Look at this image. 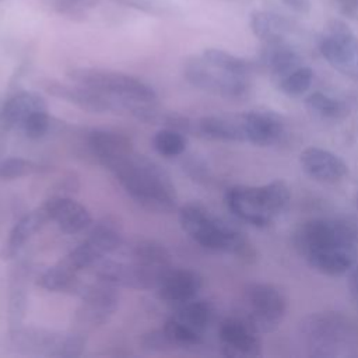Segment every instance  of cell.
I'll use <instances>...</instances> for the list:
<instances>
[{
    "mask_svg": "<svg viewBox=\"0 0 358 358\" xmlns=\"http://www.w3.org/2000/svg\"><path fill=\"white\" fill-rule=\"evenodd\" d=\"M294 245L310 268L340 277L358 264V238L345 222L331 218H310L294 235Z\"/></svg>",
    "mask_w": 358,
    "mask_h": 358,
    "instance_id": "obj_1",
    "label": "cell"
},
{
    "mask_svg": "<svg viewBox=\"0 0 358 358\" xmlns=\"http://www.w3.org/2000/svg\"><path fill=\"white\" fill-rule=\"evenodd\" d=\"M109 172L143 208L155 213H171L176 208L178 194L169 173L136 150Z\"/></svg>",
    "mask_w": 358,
    "mask_h": 358,
    "instance_id": "obj_2",
    "label": "cell"
},
{
    "mask_svg": "<svg viewBox=\"0 0 358 358\" xmlns=\"http://www.w3.org/2000/svg\"><path fill=\"white\" fill-rule=\"evenodd\" d=\"M182 229L200 246L213 250L231 253L241 259H255V249L248 239L228 222L214 215L200 203H187L179 208Z\"/></svg>",
    "mask_w": 358,
    "mask_h": 358,
    "instance_id": "obj_3",
    "label": "cell"
},
{
    "mask_svg": "<svg viewBox=\"0 0 358 358\" xmlns=\"http://www.w3.org/2000/svg\"><path fill=\"white\" fill-rule=\"evenodd\" d=\"M87 338V334L74 329L60 333L45 327L21 324L18 327H8L7 333L0 337V348L6 354L73 358L84 354Z\"/></svg>",
    "mask_w": 358,
    "mask_h": 358,
    "instance_id": "obj_4",
    "label": "cell"
},
{
    "mask_svg": "<svg viewBox=\"0 0 358 358\" xmlns=\"http://www.w3.org/2000/svg\"><path fill=\"white\" fill-rule=\"evenodd\" d=\"M66 76L73 83L92 88L110 98L113 112H126L131 116L138 105L158 102L154 88L131 74L98 67H70Z\"/></svg>",
    "mask_w": 358,
    "mask_h": 358,
    "instance_id": "obj_5",
    "label": "cell"
},
{
    "mask_svg": "<svg viewBox=\"0 0 358 358\" xmlns=\"http://www.w3.org/2000/svg\"><path fill=\"white\" fill-rule=\"evenodd\" d=\"M291 190L282 179L262 186H234L225 193L228 210L253 227H268L289 204Z\"/></svg>",
    "mask_w": 358,
    "mask_h": 358,
    "instance_id": "obj_6",
    "label": "cell"
},
{
    "mask_svg": "<svg viewBox=\"0 0 358 358\" xmlns=\"http://www.w3.org/2000/svg\"><path fill=\"white\" fill-rule=\"evenodd\" d=\"M301 333L310 355H345L351 344V326L338 312L312 313L301 323Z\"/></svg>",
    "mask_w": 358,
    "mask_h": 358,
    "instance_id": "obj_7",
    "label": "cell"
},
{
    "mask_svg": "<svg viewBox=\"0 0 358 358\" xmlns=\"http://www.w3.org/2000/svg\"><path fill=\"white\" fill-rule=\"evenodd\" d=\"M185 80L208 94H214L227 99H245L250 92L249 77L232 74L203 57V55H192L182 64Z\"/></svg>",
    "mask_w": 358,
    "mask_h": 358,
    "instance_id": "obj_8",
    "label": "cell"
},
{
    "mask_svg": "<svg viewBox=\"0 0 358 358\" xmlns=\"http://www.w3.org/2000/svg\"><path fill=\"white\" fill-rule=\"evenodd\" d=\"M123 245V235L119 224L113 218L99 220L88 236L70 250L57 263L71 273L78 274L80 271L92 267L101 259L117 252Z\"/></svg>",
    "mask_w": 358,
    "mask_h": 358,
    "instance_id": "obj_9",
    "label": "cell"
},
{
    "mask_svg": "<svg viewBox=\"0 0 358 358\" xmlns=\"http://www.w3.org/2000/svg\"><path fill=\"white\" fill-rule=\"evenodd\" d=\"M80 308L74 317V330L88 336L94 329L105 324L119 306L117 287L98 280L91 284H83L78 294Z\"/></svg>",
    "mask_w": 358,
    "mask_h": 358,
    "instance_id": "obj_10",
    "label": "cell"
},
{
    "mask_svg": "<svg viewBox=\"0 0 358 358\" xmlns=\"http://www.w3.org/2000/svg\"><path fill=\"white\" fill-rule=\"evenodd\" d=\"M323 59L345 77L358 80V38L341 20L327 22L319 42Z\"/></svg>",
    "mask_w": 358,
    "mask_h": 358,
    "instance_id": "obj_11",
    "label": "cell"
},
{
    "mask_svg": "<svg viewBox=\"0 0 358 358\" xmlns=\"http://www.w3.org/2000/svg\"><path fill=\"white\" fill-rule=\"evenodd\" d=\"M246 320L260 333L277 329L287 312V298L280 288L268 282H253L245 289Z\"/></svg>",
    "mask_w": 358,
    "mask_h": 358,
    "instance_id": "obj_12",
    "label": "cell"
},
{
    "mask_svg": "<svg viewBox=\"0 0 358 358\" xmlns=\"http://www.w3.org/2000/svg\"><path fill=\"white\" fill-rule=\"evenodd\" d=\"M95 277L115 287L131 289L157 288L165 271L144 266L134 260H115L108 256L92 266Z\"/></svg>",
    "mask_w": 358,
    "mask_h": 358,
    "instance_id": "obj_13",
    "label": "cell"
},
{
    "mask_svg": "<svg viewBox=\"0 0 358 358\" xmlns=\"http://www.w3.org/2000/svg\"><path fill=\"white\" fill-rule=\"evenodd\" d=\"M218 340L222 354L228 358H253L262 354L259 331L246 319H224L218 327Z\"/></svg>",
    "mask_w": 358,
    "mask_h": 358,
    "instance_id": "obj_14",
    "label": "cell"
},
{
    "mask_svg": "<svg viewBox=\"0 0 358 358\" xmlns=\"http://www.w3.org/2000/svg\"><path fill=\"white\" fill-rule=\"evenodd\" d=\"M38 84L50 96L66 101L85 112L105 113L113 110V102L110 98L85 85L77 83L66 84L52 78H43Z\"/></svg>",
    "mask_w": 358,
    "mask_h": 358,
    "instance_id": "obj_15",
    "label": "cell"
},
{
    "mask_svg": "<svg viewBox=\"0 0 358 358\" xmlns=\"http://www.w3.org/2000/svg\"><path fill=\"white\" fill-rule=\"evenodd\" d=\"M245 141L268 147L280 141L285 131L284 119L271 109H255L241 115Z\"/></svg>",
    "mask_w": 358,
    "mask_h": 358,
    "instance_id": "obj_16",
    "label": "cell"
},
{
    "mask_svg": "<svg viewBox=\"0 0 358 358\" xmlns=\"http://www.w3.org/2000/svg\"><path fill=\"white\" fill-rule=\"evenodd\" d=\"M203 285L201 275L192 268L171 267L157 285L158 298L173 305H182L197 296Z\"/></svg>",
    "mask_w": 358,
    "mask_h": 358,
    "instance_id": "obj_17",
    "label": "cell"
},
{
    "mask_svg": "<svg viewBox=\"0 0 358 358\" xmlns=\"http://www.w3.org/2000/svg\"><path fill=\"white\" fill-rule=\"evenodd\" d=\"M87 145L95 159L108 171L134 151L127 136L103 129L91 130L87 136Z\"/></svg>",
    "mask_w": 358,
    "mask_h": 358,
    "instance_id": "obj_18",
    "label": "cell"
},
{
    "mask_svg": "<svg viewBox=\"0 0 358 358\" xmlns=\"http://www.w3.org/2000/svg\"><path fill=\"white\" fill-rule=\"evenodd\" d=\"M43 204L49 213L50 222H55L64 234H78L92 222L88 208L71 197L56 194L46 199Z\"/></svg>",
    "mask_w": 358,
    "mask_h": 358,
    "instance_id": "obj_19",
    "label": "cell"
},
{
    "mask_svg": "<svg viewBox=\"0 0 358 358\" xmlns=\"http://www.w3.org/2000/svg\"><path fill=\"white\" fill-rule=\"evenodd\" d=\"M299 164L308 176L323 183L338 182L348 173L347 164L338 155L319 147L305 148L299 154Z\"/></svg>",
    "mask_w": 358,
    "mask_h": 358,
    "instance_id": "obj_20",
    "label": "cell"
},
{
    "mask_svg": "<svg viewBox=\"0 0 358 358\" xmlns=\"http://www.w3.org/2000/svg\"><path fill=\"white\" fill-rule=\"evenodd\" d=\"M49 221H50V217L43 203L36 208L24 214L11 228L0 250V257L4 260H11L17 257L20 252L24 249V246L27 245V242H29V239L38 231H41Z\"/></svg>",
    "mask_w": 358,
    "mask_h": 358,
    "instance_id": "obj_21",
    "label": "cell"
},
{
    "mask_svg": "<svg viewBox=\"0 0 358 358\" xmlns=\"http://www.w3.org/2000/svg\"><path fill=\"white\" fill-rule=\"evenodd\" d=\"M43 108H48V103L39 92L17 91L11 94L0 109V134L6 136L18 129L29 113Z\"/></svg>",
    "mask_w": 358,
    "mask_h": 358,
    "instance_id": "obj_22",
    "label": "cell"
},
{
    "mask_svg": "<svg viewBox=\"0 0 358 358\" xmlns=\"http://www.w3.org/2000/svg\"><path fill=\"white\" fill-rule=\"evenodd\" d=\"M192 134L208 140L220 141H245L241 115L236 116H201L193 119Z\"/></svg>",
    "mask_w": 358,
    "mask_h": 358,
    "instance_id": "obj_23",
    "label": "cell"
},
{
    "mask_svg": "<svg viewBox=\"0 0 358 358\" xmlns=\"http://www.w3.org/2000/svg\"><path fill=\"white\" fill-rule=\"evenodd\" d=\"M29 267L24 262L15 263L10 273L8 282V305L7 322L8 327H18L22 324L28 306V281Z\"/></svg>",
    "mask_w": 358,
    "mask_h": 358,
    "instance_id": "obj_24",
    "label": "cell"
},
{
    "mask_svg": "<svg viewBox=\"0 0 358 358\" xmlns=\"http://www.w3.org/2000/svg\"><path fill=\"white\" fill-rule=\"evenodd\" d=\"M259 63L270 73L273 81H277L294 69L299 67L302 64V59L292 46L282 41L264 43L259 56Z\"/></svg>",
    "mask_w": 358,
    "mask_h": 358,
    "instance_id": "obj_25",
    "label": "cell"
},
{
    "mask_svg": "<svg viewBox=\"0 0 358 358\" xmlns=\"http://www.w3.org/2000/svg\"><path fill=\"white\" fill-rule=\"evenodd\" d=\"M124 257L141 263L144 266L166 271L172 267V257L169 250L159 242L152 239H137L129 246H124Z\"/></svg>",
    "mask_w": 358,
    "mask_h": 358,
    "instance_id": "obj_26",
    "label": "cell"
},
{
    "mask_svg": "<svg viewBox=\"0 0 358 358\" xmlns=\"http://www.w3.org/2000/svg\"><path fill=\"white\" fill-rule=\"evenodd\" d=\"M249 24L253 35L263 43L282 42L291 32V22L273 11L255 10L250 14Z\"/></svg>",
    "mask_w": 358,
    "mask_h": 358,
    "instance_id": "obj_27",
    "label": "cell"
},
{
    "mask_svg": "<svg viewBox=\"0 0 358 358\" xmlns=\"http://www.w3.org/2000/svg\"><path fill=\"white\" fill-rule=\"evenodd\" d=\"M38 285L49 292H62V294H78L81 282L78 274L69 271L62 267L59 263L46 268L38 277Z\"/></svg>",
    "mask_w": 358,
    "mask_h": 358,
    "instance_id": "obj_28",
    "label": "cell"
},
{
    "mask_svg": "<svg viewBox=\"0 0 358 358\" xmlns=\"http://www.w3.org/2000/svg\"><path fill=\"white\" fill-rule=\"evenodd\" d=\"M173 316L203 334L214 319V308L208 301L194 298L178 305Z\"/></svg>",
    "mask_w": 358,
    "mask_h": 358,
    "instance_id": "obj_29",
    "label": "cell"
},
{
    "mask_svg": "<svg viewBox=\"0 0 358 358\" xmlns=\"http://www.w3.org/2000/svg\"><path fill=\"white\" fill-rule=\"evenodd\" d=\"M305 106L312 115L326 120H338L348 115L344 102L320 91L309 94L305 99Z\"/></svg>",
    "mask_w": 358,
    "mask_h": 358,
    "instance_id": "obj_30",
    "label": "cell"
},
{
    "mask_svg": "<svg viewBox=\"0 0 358 358\" xmlns=\"http://www.w3.org/2000/svg\"><path fill=\"white\" fill-rule=\"evenodd\" d=\"M162 331L169 340L173 350L178 348H190L196 347L203 341V334L194 330L193 327L183 323L176 316H171L162 324Z\"/></svg>",
    "mask_w": 358,
    "mask_h": 358,
    "instance_id": "obj_31",
    "label": "cell"
},
{
    "mask_svg": "<svg viewBox=\"0 0 358 358\" xmlns=\"http://www.w3.org/2000/svg\"><path fill=\"white\" fill-rule=\"evenodd\" d=\"M116 4L133 8L136 11L159 17L175 18L182 15L180 6L173 0H112Z\"/></svg>",
    "mask_w": 358,
    "mask_h": 358,
    "instance_id": "obj_32",
    "label": "cell"
},
{
    "mask_svg": "<svg viewBox=\"0 0 358 358\" xmlns=\"http://www.w3.org/2000/svg\"><path fill=\"white\" fill-rule=\"evenodd\" d=\"M186 145H187V140L185 133L176 129L162 127L152 137L154 150L165 158H173V157L182 155L186 150Z\"/></svg>",
    "mask_w": 358,
    "mask_h": 358,
    "instance_id": "obj_33",
    "label": "cell"
},
{
    "mask_svg": "<svg viewBox=\"0 0 358 358\" xmlns=\"http://www.w3.org/2000/svg\"><path fill=\"white\" fill-rule=\"evenodd\" d=\"M201 55L210 63H213L232 74L249 77V74L253 71V63H250L249 60H246L243 57L235 56L227 50H222V49L208 48V49H204Z\"/></svg>",
    "mask_w": 358,
    "mask_h": 358,
    "instance_id": "obj_34",
    "label": "cell"
},
{
    "mask_svg": "<svg viewBox=\"0 0 358 358\" xmlns=\"http://www.w3.org/2000/svg\"><path fill=\"white\" fill-rule=\"evenodd\" d=\"M313 81V71L309 66L301 64L299 67L294 69L284 77L278 78L275 83L277 88L288 95V96H299L305 94Z\"/></svg>",
    "mask_w": 358,
    "mask_h": 358,
    "instance_id": "obj_35",
    "label": "cell"
},
{
    "mask_svg": "<svg viewBox=\"0 0 358 358\" xmlns=\"http://www.w3.org/2000/svg\"><path fill=\"white\" fill-rule=\"evenodd\" d=\"M42 171L43 166L41 164L27 158L8 157L0 159V180H15L39 173Z\"/></svg>",
    "mask_w": 358,
    "mask_h": 358,
    "instance_id": "obj_36",
    "label": "cell"
},
{
    "mask_svg": "<svg viewBox=\"0 0 358 358\" xmlns=\"http://www.w3.org/2000/svg\"><path fill=\"white\" fill-rule=\"evenodd\" d=\"M50 127H52V117L48 112V108H43L29 113L18 129L25 134V137L31 140H38L46 136Z\"/></svg>",
    "mask_w": 358,
    "mask_h": 358,
    "instance_id": "obj_37",
    "label": "cell"
},
{
    "mask_svg": "<svg viewBox=\"0 0 358 358\" xmlns=\"http://www.w3.org/2000/svg\"><path fill=\"white\" fill-rule=\"evenodd\" d=\"M49 3L57 14L80 21L99 4V0H49Z\"/></svg>",
    "mask_w": 358,
    "mask_h": 358,
    "instance_id": "obj_38",
    "label": "cell"
},
{
    "mask_svg": "<svg viewBox=\"0 0 358 358\" xmlns=\"http://www.w3.org/2000/svg\"><path fill=\"white\" fill-rule=\"evenodd\" d=\"M140 345L144 351H148V352H166L173 350L165 333L162 331V329L150 330L144 333L140 338Z\"/></svg>",
    "mask_w": 358,
    "mask_h": 358,
    "instance_id": "obj_39",
    "label": "cell"
},
{
    "mask_svg": "<svg viewBox=\"0 0 358 358\" xmlns=\"http://www.w3.org/2000/svg\"><path fill=\"white\" fill-rule=\"evenodd\" d=\"M340 13L351 20H358V0H334Z\"/></svg>",
    "mask_w": 358,
    "mask_h": 358,
    "instance_id": "obj_40",
    "label": "cell"
},
{
    "mask_svg": "<svg viewBox=\"0 0 358 358\" xmlns=\"http://www.w3.org/2000/svg\"><path fill=\"white\" fill-rule=\"evenodd\" d=\"M183 169L192 176V178H194V180L197 179H200V178H203V173L206 172V166L200 162V161H197V159H187L185 164H183Z\"/></svg>",
    "mask_w": 358,
    "mask_h": 358,
    "instance_id": "obj_41",
    "label": "cell"
},
{
    "mask_svg": "<svg viewBox=\"0 0 358 358\" xmlns=\"http://www.w3.org/2000/svg\"><path fill=\"white\" fill-rule=\"evenodd\" d=\"M281 3L298 14H308L310 11L309 0H281Z\"/></svg>",
    "mask_w": 358,
    "mask_h": 358,
    "instance_id": "obj_42",
    "label": "cell"
},
{
    "mask_svg": "<svg viewBox=\"0 0 358 358\" xmlns=\"http://www.w3.org/2000/svg\"><path fill=\"white\" fill-rule=\"evenodd\" d=\"M350 273H351V275H350V282H348L350 291H351L352 298H354V299L357 301V303H358V264H357Z\"/></svg>",
    "mask_w": 358,
    "mask_h": 358,
    "instance_id": "obj_43",
    "label": "cell"
},
{
    "mask_svg": "<svg viewBox=\"0 0 358 358\" xmlns=\"http://www.w3.org/2000/svg\"><path fill=\"white\" fill-rule=\"evenodd\" d=\"M355 204H357V208H358V193H357V196H355Z\"/></svg>",
    "mask_w": 358,
    "mask_h": 358,
    "instance_id": "obj_44",
    "label": "cell"
}]
</instances>
